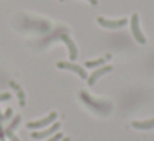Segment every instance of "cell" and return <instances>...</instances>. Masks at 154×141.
Wrapping results in <instances>:
<instances>
[{
  "label": "cell",
  "mask_w": 154,
  "mask_h": 141,
  "mask_svg": "<svg viewBox=\"0 0 154 141\" xmlns=\"http://www.w3.org/2000/svg\"><path fill=\"white\" fill-rule=\"evenodd\" d=\"M57 67L61 68V70H70V71H73V73H76L80 78H83V80H86V78H88L86 70H83V68H81L80 65H76V63H71V61H58Z\"/></svg>",
  "instance_id": "obj_5"
},
{
  "label": "cell",
  "mask_w": 154,
  "mask_h": 141,
  "mask_svg": "<svg viewBox=\"0 0 154 141\" xmlns=\"http://www.w3.org/2000/svg\"><path fill=\"white\" fill-rule=\"evenodd\" d=\"M131 32H133V37L136 38L137 43H141V45L146 43V38H144L141 27H139V15L137 14H133V17H131Z\"/></svg>",
  "instance_id": "obj_4"
},
{
  "label": "cell",
  "mask_w": 154,
  "mask_h": 141,
  "mask_svg": "<svg viewBox=\"0 0 154 141\" xmlns=\"http://www.w3.org/2000/svg\"><path fill=\"white\" fill-rule=\"evenodd\" d=\"M12 98V95L8 91H4V93H0V101H8Z\"/></svg>",
  "instance_id": "obj_16"
},
{
  "label": "cell",
  "mask_w": 154,
  "mask_h": 141,
  "mask_svg": "<svg viewBox=\"0 0 154 141\" xmlns=\"http://www.w3.org/2000/svg\"><path fill=\"white\" fill-rule=\"evenodd\" d=\"M111 58V55H104L103 58H98V60H88L86 63H85V67L86 68H96V67H103L104 61H108Z\"/></svg>",
  "instance_id": "obj_11"
},
{
  "label": "cell",
  "mask_w": 154,
  "mask_h": 141,
  "mask_svg": "<svg viewBox=\"0 0 154 141\" xmlns=\"http://www.w3.org/2000/svg\"><path fill=\"white\" fill-rule=\"evenodd\" d=\"M20 121H22V116L20 114H15L14 118H12V121H10V124H8L5 130H8V131H15L18 128V124H20Z\"/></svg>",
  "instance_id": "obj_12"
},
{
  "label": "cell",
  "mask_w": 154,
  "mask_h": 141,
  "mask_svg": "<svg viewBox=\"0 0 154 141\" xmlns=\"http://www.w3.org/2000/svg\"><path fill=\"white\" fill-rule=\"evenodd\" d=\"M61 139H63V134H61V133H55L53 136L47 138L45 141H61Z\"/></svg>",
  "instance_id": "obj_15"
},
{
  "label": "cell",
  "mask_w": 154,
  "mask_h": 141,
  "mask_svg": "<svg viewBox=\"0 0 154 141\" xmlns=\"http://www.w3.org/2000/svg\"><path fill=\"white\" fill-rule=\"evenodd\" d=\"M98 24L104 28H121L128 24L126 18H119V20H108L104 17H98Z\"/></svg>",
  "instance_id": "obj_7"
},
{
  "label": "cell",
  "mask_w": 154,
  "mask_h": 141,
  "mask_svg": "<svg viewBox=\"0 0 154 141\" xmlns=\"http://www.w3.org/2000/svg\"><path fill=\"white\" fill-rule=\"evenodd\" d=\"M8 85H10V88L15 91V95H17L20 106H25V103H27V98H25V91L22 90V86H20V85H18L15 80H10V81H8Z\"/></svg>",
  "instance_id": "obj_8"
},
{
  "label": "cell",
  "mask_w": 154,
  "mask_h": 141,
  "mask_svg": "<svg viewBox=\"0 0 154 141\" xmlns=\"http://www.w3.org/2000/svg\"><path fill=\"white\" fill-rule=\"evenodd\" d=\"M61 141H70V138H68V136H63V139H61Z\"/></svg>",
  "instance_id": "obj_19"
},
{
  "label": "cell",
  "mask_w": 154,
  "mask_h": 141,
  "mask_svg": "<svg viewBox=\"0 0 154 141\" xmlns=\"http://www.w3.org/2000/svg\"><path fill=\"white\" fill-rule=\"evenodd\" d=\"M60 2H63V0H60Z\"/></svg>",
  "instance_id": "obj_21"
},
{
  "label": "cell",
  "mask_w": 154,
  "mask_h": 141,
  "mask_svg": "<svg viewBox=\"0 0 154 141\" xmlns=\"http://www.w3.org/2000/svg\"><path fill=\"white\" fill-rule=\"evenodd\" d=\"M58 130H60V123H51L50 126L43 128V130H38V131H32V138L33 139H47V138L53 136L55 133H58Z\"/></svg>",
  "instance_id": "obj_3"
},
{
  "label": "cell",
  "mask_w": 154,
  "mask_h": 141,
  "mask_svg": "<svg viewBox=\"0 0 154 141\" xmlns=\"http://www.w3.org/2000/svg\"><path fill=\"white\" fill-rule=\"evenodd\" d=\"M131 126H133L134 130H152L154 128V118L144 120V121H133Z\"/></svg>",
  "instance_id": "obj_10"
},
{
  "label": "cell",
  "mask_w": 154,
  "mask_h": 141,
  "mask_svg": "<svg viewBox=\"0 0 154 141\" xmlns=\"http://www.w3.org/2000/svg\"><path fill=\"white\" fill-rule=\"evenodd\" d=\"M58 118V113L57 111H51L50 114H47L45 118H42V120H35V121H30V123H27V128L32 131H38V130H43V128L50 126L51 123H55Z\"/></svg>",
  "instance_id": "obj_2"
},
{
  "label": "cell",
  "mask_w": 154,
  "mask_h": 141,
  "mask_svg": "<svg viewBox=\"0 0 154 141\" xmlns=\"http://www.w3.org/2000/svg\"><path fill=\"white\" fill-rule=\"evenodd\" d=\"M0 118H2V111H0Z\"/></svg>",
  "instance_id": "obj_20"
},
{
  "label": "cell",
  "mask_w": 154,
  "mask_h": 141,
  "mask_svg": "<svg viewBox=\"0 0 154 141\" xmlns=\"http://www.w3.org/2000/svg\"><path fill=\"white\" fill-rule=\"evenodd\" d=\"M5 138H7L5 136V130L2 128V124H0V141H5Z\"/></svg>",
  "instance_id": "obj_17"
},
{
  "label": "cell",
  "mask_w": 154,
  "mask_h": 141,
  "mask_svg": "<svg viewBox=\"0 0 154 141\" xmlns=\"http://www.w3.org/2000/svg\"><path fill=\"white\" fill-rule=\"evenodd\" d=\"M80 98L85 101V105H88V106H90L91 110H94L96 113L108 114V113L111 111V103H108V101H98V100H93V98H91L90 95L86 93V91H80Z\"/></svg>",
  "instance_id": "obj_1"
},
{
  "label": "cell",
  "mask_w": 154,
  "mask_h": 141,
  "mask_svg": "<svg viewBox=\"0 0 154 141\" xmlns=\"http://www.w3.org/2000/svg\"><path fill=\"white\" fill-rule=\"evenodd\" d=\"M5 136L8 138V141H20V139H18V136H15V133H14V131L5 130Z\"/></svg>",
  "instance_id": "obj_14"
},
{
  "label": "cell",
  "mask_w": 154,
  "mask_h": 141,
  "mask_svg": "<svg viewBox=\"0 0 154 141\" xmlns=\"http://www.w3.org/2000/svg\"><path fill=\"white\" fill-rule=\"evenodd\" d=\"M86 2H90V5H98V0H86Z\"/></svg>",
  "instance_id": "obj_18"
},
{
  "label": "cell",
  "mask_w": 154,
  "mask_h": 141,
  "mask_svg": "<svg viewBox=\"0 0 154 141\" xmlns=\"http://www.w3.org/2000/svg\"><path fill=\"white\" fill-rule=\"evenodd\" d=\"M111 70H113V67H111V65H103V67H100L98 70H94L93 73H91L90 77L86 78V80H88V85H90V86H93V85L96 83V81L100 80V78L103 77V75L109 73Z\"/></svg>",
  "instance_id": "obj_6"
},
{
  "label": "cell",
  "mask_w": 154,
  "mask_h": 141,
  "mask_svg": "<svg viewBox=\"0 0 154 141\" xmlns=\"http://www.w3.org/2000/svg\"><path fill=\"white\" fill-rule=\"evenodd\" d=\"M12 116H14V110H12V108H7V110H5V113H2L0 121H7V120H10Z\"/></svg>",
  "instance_id": "obj_13"
},
{
  "label": "cell",
  "mask_w": 154,
  "mask_h": 141,
  "mask_svg": "<svg viewBox=\"0 0 154 141\" xmlns=\"http://www.w3.org/2000/svg\"><path fill=\"white\" fill-rule=\"evenodd\" d=\"M60 38L65 42V45L68 47V53H70V58H71V60H75V58L78 57V50H76V47H75L73 40H71V38L68 37L66 33H61V35H60Z\"/></svg>",
  "instance_id": "obj_9"
}]
</instances>
